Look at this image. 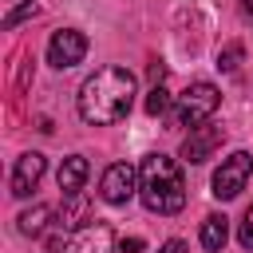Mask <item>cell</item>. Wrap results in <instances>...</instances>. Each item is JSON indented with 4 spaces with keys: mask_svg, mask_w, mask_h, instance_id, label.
Segmentation results:
<instances>
[{
    "mask_svg": "<svg viewBox=\"0 0 253 253\" xmlns=\"http://www.w3.org/2000/svg\"><path fill=\"white\" fill-rule=\"evenodd\" d=\"M166 111H170V91L162 83H154L146 95V115H166Z\"/></svg>",
    "mask_w": 253,
    "mask_h": 253,
    "instance_id": "9a60e30c",
    "label": "cell"
},
{
    "mask_svg": "<svg viewBox=\"0 0 253 253\" xmlns=\"http://www.w3.org/2000/svg\"><path fill=\"white\" fill-rule=\"evenodd\" d=\"M249 174H253V158L245 154V150H233L229 158H221V166L213 170V198L217 202H229V198H237L241 190H245V182H249Z\"/></svg>",
    "mask_w": 253,
    "mask_h": 253,
    "instance_id": "277c9868",
    "label": "cell"
},
{
    "mask_svg": "<svg viewBox=\"0 0 253 253\" xmlns=\"http://www.w3.org/2000/svg\"><path fill=\"white\" fill-rule=\"evenodd\" d=\"M237 8H241V16H245V20H253V0H237Z\"/></svg>",
    "mask_w": 253,
    "mask_h": 253,
    "instance_id": "ffe728a7",
    "label": "cell"
},
{
    "mask_svg": "<svg viewBox=\"0 0 253 253\" xmlns=\"http://www.w3.org/2000/svg\"><path fill=\"white\" fill-rule=\"evenodd\" d=\"M225 241H229V217H225V213H210V217L202 221V245H206L210 253H221Z\"/></svg>",
    "mask_w": 253,
    "mask_h": 253,
    "instance_id": "8fae6325",
    "label": "cell"
},
{
    "mask_svg": "<svg viewBox=\"0 0 253 253\" xmlns=\"http://www.w3.org/2000/svg\"><path fill=\"white\" fill-rule=\"evenodd\" d=\"M158 253H186V241H178V237H170V241H166V245H162Z\"/></svg>",
    "mask_w": 253,
    "mask_h": 253,
    "instance_id": "d6986e66",
    "label": "cell"
},
{
    "mask_svg": "<svg viewBox=\"0 0 253 253\" xmlns=\"http://www.w3.org/2000/svg\"><path fill=\"white\" fill-rule=\"evenodd\" d=\"M241 55H245V47H241V43H237V40H229V43H225V47H217V67H221V71H229V75H233V71H237V67H241Z\"/></svg>",
    "mask_w": 253,
    "mask_h": 253,
    "instance_id": "5bb4252c",
    "label": "cell"
},
{
    "mask_svg": "<svg viewBox=\"0 0 253 253\" xmlns=\"http://www.w3.org/2000/svg\"><path fill=\"white\" fill-rule=\"evenodd\" d=\"M43 170H47L43 154H36V150L20 154V158H16V170H12V194H16V198H28V194L40 186Z\"/></svg>",
    "mask_w": 253,
    "mask_h": 253,
    "instance_id": "9c48e42d",
    "label": "cell"
},
{
    "mask_svg": "<svg viewBox=\"0 0 253 253\" xmlns=\"http://www.w3.org/2000/svg\"><path fill=\"white\" fill-rule=\"evenodd\" d=\"M221 107V91L213 87V83H206V79H198V83H190L182 95H178V103H174V126H206L210 119H213V111Z\"/></svg>",
    "mask_w": 253,
    "mask_h": 253,
    "instance_id": "3957f363",
    "label": "cell"
},
{
    "mask_svg": "<svg viewBox=\"0 0 253 253\" xmlns=\"http://www.w3.org/2000/svg\"><path fill=\"white\" fill-rule=\"evenodd\" d=\"M79 221H87V198L67 194L63 206H59V229H79Z\"/></svg>",
    "mask_w": 253,
    "mask_h": 253,
    "instance_id": "7c38bea8",
    "label": "cell"
},
{
    "mask_svg": "<svg viewBox=\"0 0 253 253\" xmlns=\"http://www.w3.org/2000/svg\"><path fill=\"white\" fill-rule=\"evenodd\" d=\"M111 249H115V233L107 221H87L63 241V253H111Z\"/></svg>",
    "mask_w": 253,
    "mask_h": 253,
    "instance_id": "52a82bcc",
    "label": "cell"
},
{
    "mask_svg": "<svg viewBox=\"0 0 253 253\" xmlns=\"http://www.w3.org/2000/svg\"><path fill=\"white\" fill-rule=\"evenodd\" d=\"M138 198L150 213H178L186 206V182L174 158L146 154L138 166Z\"/></svg>",
    "mask_w": 253,
    "mask_h": 253,
    "instance_id": "7a4b0ae2",
    "label": "cell"
},
{
    "mask_svg": "<svg viewBox=\"0 0 253 253\" xmlns=\"http://www.w3.org/2000/svg\"><path fill=\"white\" fill-rule=\"evenodd\" d=\"M130 103H134V75L126 67H99L95 75L83 79V87L75 95V111L91 126H111V123L126 119Z\"/></svg>",
    "mask_w": 253,
    "mask_h": 253,
    "instance_id": "6da1fadb",
    "label": "cell"
},
{
    "mask_svg": "<svg viewBox=\"0 0 253 253\" xmlns=\"http://www.w3.org/2000/svg\"><path fill=\"white\" fill-rule=\"evenodd\" d=\"M43 253H55V249H43Z\"/></svg>",
    "mask_w": 253,
    "mask_h": 253,
    "instance_id": "44dd1931",
    "label": "cell"
},
{
    "mask_svg": "<svg viewBox=\"0 0 253 253\" xmlns=\"http://www.w3.org/2000/svg\"><path fill=\"white\" fill-rule=\"evenodd\" d=\"M28 16H36V4H32V0H24L20 8H12V12L4 16V28H16V24H20V20H28Z\"/></svg>",
    "mask_w": 253,
    "mask_h": 253,
    "instance_id": "e0dca14e",
    "label": "cell"
},
{
    "mask_svg": "<svg viewBox=\"0 0 253 253\" xmlns=\"http://www.w3.org/2000/svg\"><path fill=\"white\" fill-rule=\"evenodd\" d=\"M221 138H225V130H221V126H213V123H206V126H194V130L186 134V142H182V158L198 166V162L213 158V150L221 146Z\"/></svg>",
    "mask_w": 253,
    "mask_h": 253,
    "instance_id": "ba28073f",
    "label": "cell"
},
{
    "mask_svg": "<svg viewBox=\"0 0 253 253\" xmlns=\"http://www.w3.org/2000/svg\"><path fill=\"white\" fill-rule=\"evenodd\" d=\"M83 55H87V36L75 32V28H59V32L47 40V63L59 67V71L83 63Z\"/></svg>",
    "mask_w": 253,
    "mask_h": 253,
    "instance_id": "8992f818",
    "label": "cell"
},
{
    "mask_svg": "<svg viewBox=\"0 0 253 253\" xmlns=\"http://www.w3.org/2000/svg\"><path fill=\"white\" fill-rule=\"evenodd\" d=\"M134 190H138V170H134L130 162H111V166L103 170V178H99V198L111 202V206L130 202Z\"/></svg>",
    "mask_w": 253,
    "mask_h": 253,
    "instance_id": "5b68a950",
    "label": "cell"
},
{
    "mask_svg": "<svg viewBox=\"0 0 253 253\" xmlns=\"http://www.w3.org/2000/svg\"><path fill=\"white\" fill-rule=\"evenodd\" d=\"M87 174H91V166H87V158H83V154H71V158H63V162H59V174H55V182H59L63 198H67V194H83V182H87Z\"/></svg>",
    "mask_w": 253,
    "mask_h": 253,
    "instance_id": "30bf717a",
    "label": "cell"
},
{
    "mask_svg": "<svg viewBox=\"0 0 253 253\" xmlns=\"http://www.w3.org/2000/svg\"><path fill=\"white\" fill-rule=\"evenodd\" d=\"M47 217H51V206H32V210H24V213L16 217V225H20L24 237H40V233L47 229Z\"/></svg>",
    "mask_w": 253,
    "mask_h": 253,
    "instance_id": "4fadbf2b",
    "label": "cell"
},
{
    "mask_svg": "<svg viewBox=\"0 0 253 253\" xmlns=\"http://www.w3.org/2000/svg\"><path fill=\"white\" fill-rule=\"evenodd\" d=\"M119 249H123V253H142V249H146V241H142V237H123V245H119Z\"/></svg>",
    "mask_w": 253,
    "mask_h": 253,
    "instance_id": "ac0fdd59",
    "label": "cell"
},
{
    "mask_svg": "<svg viewBox=\"0 0 253 253\" xmlns=\"http://www.w3.org/2000/svg\"><path fill=\"white\" fill-rule=\"evenodd\" d=\"M237 241H241V249H253V206L245 210V217L237 225Z\"/></svg>",
    "mask_w": 253,
    "mask_h": 253,
    "instance_id": "2e32d148",
    "label": "cell"
}]
</instances>
